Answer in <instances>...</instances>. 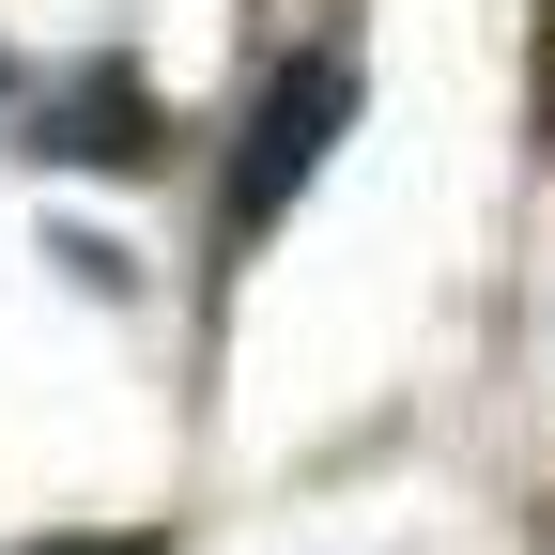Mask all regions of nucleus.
Wrapping results in <instances>:
<instances>
[{
	"label": "nucleus",
	"instance_id": "nucleus-4",
	"mask_svg": "<svg viewBox=\"0 0 555 555\" xmlns=\"http://www.w3.org/2000/svg\"><path fill=\"white\" fill-rule=\"evenodd\" d=\"M31 555H155V540H139V525H124V540H31Z\"/></svg>",
	"mask_w": 555,
	"mask_h": 555
},
{
	"label": "nucleus",
	"instance_id": "nucleus-2",
	"mask_svg": "<svg viewBox=\"0 0 555 555\" xmlns=\"http://www.w3.org/2000/svg\"><path fill=\"white\" fill-rule=\"evenodd\" d=\"M31 155H47V170H155V155H170V108H155L139 62H78V78L31 108Z\"/></svg>",
	"mask_w": 555,
	"mask_h": 555
},
{
	"label": "nucleus",
	"instance_id": "nucleus-5",
	"mask_svg": "<svg viewBox=\"0 0 555 555\" xmlns=\"http://www.w3.org/2000/svg\"><path fill=\"white\" fill-rule=\"evenodd\" d=\"M540 555H555V509H540Z\"/></svg>",
	"mask_w": 555,
	"mask_h": 555
},
{
	"label": "nucleus",
	"instance_id": "nucleus-3",
	"mask_svg": "<svg viewBox=\"0 0 555 555\" xmlns=\"http://www.w3.org/2000/svg\"><path fill=\"white\" fill-rule=\"evenodd\" d=\"M540 155H555V0H540Z\"/></svg>",
	"mask_w": 555,
	"mask_h": 555
},
{
	"label": "nucleus",
	"instance_id": "nucleus-1",
	"mask_svg": "<svg viewBox=\"0 0 555 555\" xmlns=\"http://www.w3.org/2000/svg\"><path fill=\"white\" fill-rule=\"evenodd\" d=\"M339 124H356V62H339V47H294V62L262 78L247 139H232V185H217V247H232V262L294 217V185L339 155Z\"/></svg>",
	"mask_w": 555,
	"mask_h": 555
}]
</instances>
